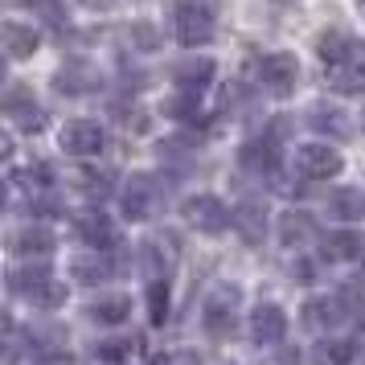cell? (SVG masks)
Masks as SVG:
<instances>
[{
	"instance_id": "obj_1",
	"label": "cell",
	"mask_w": 365,
	"mask_h": 365,
	"mask_svg": "<svg viewBox=\"0 0 365 365\" xmlns=\"http://www.w3.org/2000/svg\"><path fill=\"white\" fill-rule=\"evenodd\" d=\"M222 0H177L173 9V25H177V41L185 50H197L214 41V21Z\"/></svg>"
},
{
	"instance_id": "obj_2",
	"label": "cell",
	"mask_w": 365,
	"mask_h": 365,
	"mask_svg": "<svg viewBox=\"0 0 365 365\" xmlns=\"http://www.w3.org/2000/svg\"><path fill=\"white\" fill-rule=\"evenodd\" d=\"M9 292L37 304V308H62L66 304V283L53 279L50 267H17V271H9Z\"/></svg>"
},
{
	"instance_id": "obj_3",
	"label": "cell",
	"mask_w": 365,
	"mask_h": 365,
	"mask_svg": "<svg viewBox=\"0 0 365 365\" xmlns=\"http://www.w3.org/2000/svg\"><path fill=\"white\" fill-rule=\"evenodd\" d=\"M234 320H238V287L234 283H217L201 304V324L210 336H230Z\"/></svg>"
},
{
	"instance_id": "obj_4",
	"label": "cell",
	"mask_w": 365,
	"mask_h": 365,
	"mask_svg": "<svg viewBox=\"0 0 365 365\" xmlns=\"http://www.w3.org/2000/svg\"><path fill=\"white\" fill-rule=\"evenodd\" d=\"M181 214L197 234H222L234 222V214L226 210V201L214 197V193H193V197H185Z\"/></svg>"
},
{
	"instance_id": "obj_5",
	"label": "cell",
	"mask_w": 365,
	"mask_h": 365,
	"mask_svg": "<svg viewBox=\"0 0 365 365\" xmlns=\"http://www.w3.org/2000/svg\"><path fill=\"white\" fill-rule=\"evenodd\" d=\"M156 205H160V185H156V177L135 173L132 181L123 185V214L132 217V222H148L156 214Z\"/></svg>"
},
{
	"instance_id": "obj_6",
	"label": "cell",
	"mask_w": 365,
	"mask_h": 365,
	"mask_svg": "<svg viewBox=\"0 0 365 365\" xmlns=\"http://www.w3.org/2000/svg\"><path fill=\"white\" fill-rule=\"evenodd\" d=\"M341 168H345V160L329 144H304V148H296V173L308 177V181H329Z\"/></svg>"
},
{
	"instance_id": "obj_7",
	"label": "cell",
	"mask_w": 365,
	"mask_h": 365,
	"mask_svg": "<svg viewBox=\"0 0 365 365\" xmlns=\"http://www.w3.org/2000/svg\"><path fill=\"white\" fill-rule=\"evenodd\" d=\"M4 115L17 123L21 132H41L46 128V111L37 107V99H34V91L29 86H21V83H13L9 91H4Z\"/></svg>"
},
{
	"instance_id": "obj_8",
	"label": "cell",
	"mask_w": 365,
	"mask_h": 365,
	"mask_svg": "<svg viewBox=\"0 0 365 365\" xmlns=\"http://www.w3.org/2000/svg\"><path fill=\"white\" fill-rule=\"evenodd\" d=\"M259 83L271 91V95H292L299 83V62L296 53H267L259 62Z\"/></svg>"
},
{
	"instance_id": "obj_9",
	"label": "cell",
	"mask_w": 365,
	"mask_h": 365,
	"mask_svg": "<svg viewBox=\"0 0 365 365\" xmlns=\"http://www.w3.org/2000/svg\"><path fill=\"white\" fill-rule=\"evenodd\" d=\"M58 144H62L66 156H99L107 140H103V128L95 119H70L58 135Z\"/></svg>"
},
{
	"instance_id": "obj_10",
	"label": "cell",
	"mask_w": 365,
	"mask_h": 365,
	"mask_svg": "<svg viewBox=\"0 0 365 365\" xmlns=\"http://www.w3.org/2000/svg\"><path fill=\"white\" fill-rule=\"evenodd\" d=\"M279 144H283V140H275L271 132L259 135V140L242 144L238 165L247 168V173H255V177H275V173H279Z\"/></svg>"
},
{
	"instance_id": "obj_11",
	"label": "cell",
	"mask_w": 365,
	"mask_h": 365,
	"mask_svg": "<svg viewBox=\"0 0 365 365\" xmlns=\"http://www.w3.org/2000/svg\"><path fill=\"white\" fill-rule=\"evenodd\" d=\"M287 336V316H283L279 304H259L250 312V341L255 345H279Z\"/></svg>"
},
{
	"instance_id": "obj_12",
	"label": "cell",
	"mask_w": 365,
	"mask_h": 365,
	"mask_svg": "<svg viewBox=\"0 0 365 365\" xmlns=\"http://www.w3.org/2000/svg\"><path fill=\"white\" fill-rule=\"evenodd\" d=\"M99 70L91 66V62H66V66L53 74V91L58 95H70V99H78V95H91V91H99Z\"/></svg>"
},
{
	"instance_id": "obj_13",
	"label": "cell",
	"mask_w": 365,
	"mask_h": 365,
	"mask_svg": "<svg viewBox=\"0 0 365 365\" xmlns=\"http://www.w3.org/2000/svg\"><path fill=\"white\" fill-rule=\"evenodd\" d=\"M74 234L83 238L86 247H95V250L115 247V222L103 214V210H86V214L74 217Z\"/></svg>"
},
{
	"instance_id": "obj_14",
	"label": "cell",
	"mask_w": 365,
	"mask_h": 365,
	"mask_svg": "<svg viewBox=\"0 0 365 365\" xmlns=\"http://www.w3.org/2000/svg\"><path fill=\"white\" fill-rule=\"evenodd\" d=\"M0 41H4V53H9V58H17V62L34 58L37 46H41L37 29H34V25H21V21H4V25H0Z\"/></svg>"
},
{
	"instance_id": "obj_15",
	"label": "cell",
	"mask_w": 365,
	"mask_h": 365,
	"mask_svg": "<svg viewBox=\"0 0 365 365\" xmlns=\"http://www.w3.org/2000/svg\"><path fill=\"white\" fill-rule=\"evenodd\" d=\"M53 247H58V238L50 230H41V226H29V230H17L9 238V250L21 255V259H50Z\"/></svg>"
},
{
	"instance_id": "obj_16",
	"label": "cell",
	"mask_w": 365,
	"mask_h": 365,
	"mask_svg": "<svg viewBox=\"0 0 365 365\" xmlns=\"http://www.w3.org/2000/svg\"><path fill=\"white\" fill-rule=\"evenodd\" d=\"M341 316H345V304L341 299H308L304 304V312H299V320H304V329L308 332H329L341 324Z\"/></svg>"
},
{
	"instance_id": "obj_17",
	"label": "cell",
	"mask_w": 365,
	"mask_h": 365,
	"mask_svg": "<svg viewBox=\"0 0 365 365\" xmlns=\"http://www.w3.org/2000/svg\"><path fill=\"white\" fill-rule=\"evenodd\" d=\"M324 83H329V91H336V95H365V66L361 62H336V66L324 70Z\"/></svg>"
},
{
	"instance_id": "obj_18",
	"label": "cell",
	"mask_w": 365,
	"mask_h": 365,
	"mask_svg": "<svg viewBox=\"0 0 365 365\" xmlns=\"http://www.w3.org/2000/svg\"><path fill=\"white\" fill-rule=\"evenodd\" d=\"M324 259L332 263H349V259H361L365 255V234H353V230H336L324 238Z\"/></svg>"
},
{
	"instance_id": "obj_19",
	"label": "cell",
	"mask_w": 365,
	"mask_h": 365,
	"mask_svg": "<svg viewBox=\"0 0 365 365\" xmlns=\"http://www.w3.org/2000/svg\"><path fill=\"white\" fill-rule=\"evenodd\" d=\"M214 62L210 58H193V62H181V66H173V83L181 86V91H201V86L214 83Z\"/></svg>"
},
{
	"instance_id": "obj_20",
	"label": "cell",
	"mask_w": 365,
	"mask_h": 365,
	"mask_svg": "<svg viewBox=\"0 0 365 365\" xmlns=\"http://www.w3.org/2000/svg\"><path fill=\"white\" fill-rule=\"evenodd\" d=\"M316 53L324 58V66H336V62H349V58L357 53V41L345 37L341 29H324L320 41H316Z\"/></svg>"
},
{
	"instance_id": "obj_21",
	"label": "cell",
	"mask_w": 365,
	"mask_h": 365,
	"mask_svg": "<svg viewBox=\"0 0 365 365\" xmlns=\"http://www.w3.org/2000/svg\"><path fill=\"white\" fill-rule=\"evenodd\" d=\"M329 214L345 217V222H361L365 217V193L361 189H332L329 193Z\"/></svg>"
},
{
	"instance_id": "obj_22",
	"label": "cell",
	"mask_w": 365,
	"mask_h": 365,
	"mask_svg": "<svg viewBox=\"0 0 365 365\" xmlns=\"http://www.w3.org/2000/svg\"><path fill=\"white\" fill-rule=\"evenodd\" d=\"M234 226L242 230V238L247 242H259L267 230V210L259 205V201H242L238 210H234Z\"/></svg>"
},
{
	"instance_id": "obj_23",
	"label": "cell",
	"mask_w": 365,
	"mask_h": 365,
	"mask_svg": "<svg viewBox=\"0 0 365 365\" xmlns=\"http://www.w3.org/2000/svg\"><path fill=\"white\" fill-rule=\"evenodd\" d=\"M316 234V222L308 214H296V210H287L279 217V242L283 247H299V242H308Z\"/></svg>"
},
{
	"instance_id": "obj_24",
	"label": "cell",
	"mask_w": 365,
	"mask_h": 365,
	"mask_svg": "<svg viewBox=\"0 0 365 365\" xmlns=\"http://www.w3.org/2000/svg\"><path fill=\"white\" fill-rule=\"evenodd\" d=\"M74 279L86 283V287H95V283H107L115 271H111V263L103 259V255H83V259H74Z\"/></svg>"
},
{
	"instance_id": "obj_25",
	"label": "cell",
	"mask_w": 365,
	"mask_h": 365,
	"mask_svg": "<svg viewBox=\"0 0 365 365\" xmlns=\"http://www.w3.org/2000/svg\"><path fill=\"white\" fill-rule=\"evenodd\" d=\"M91 316H95L99 324H123V320L132 316V299H128V296L95 299V304H91Z\"/></svg>"
},
{
	"instance_id": "obj_26",
	"label": "cell",
	"mask_w": 365,
	"mask_h": 365,
	"mask_svg": "<svg viewBox=\"0 0 365 365\" xmlns=\"http://www.w3.org/2000/svg\"><path fill=\"white\" fill-rule=\"evenodd\" d=\"M353 361V341H316L312 345V365H349Z\"/></svg>"
},
{
	"instance_id": "obj_27",
	"label": "cell",
	"mask_w": 365,
	"mask_h": 365,
	"mask_svg": "<svg viewBox=\"0 0 365 365\" xmlns=\"http://www.w3.org/2000/svg\"><path fill=\"white\" fill-rule=\"evenodd\" d=\"M308 123H312L316 132H332V135H341V140L349 135V119L336 107H316L312 115H308Z\"/></svg>"
},
{
	"instance_id": "obj_28",
	"label": "cell",
	"mask_w": 365,
	"mask_h": 365,
	"mask_svg": "<svg viewBox=\"0 0 365 365\" xmlns=\"http://www.w3.org/2000/svg\"><path fill=\"white\" fill-rule=\"evenodd\" d=\"M165 316H168V283L152 279L148 283V320L152 324H165Z\"/></svg>"
},
{
	"instance_id": "obj_29",
	"label": "cell",
	"mask_w": 365,
	"mask_h": 365,
	"mask_svg": "<svg viewBox=\"0 0 365 365\" xmlns=\"http://www.w3.org/2000/svg\"><path fill=\"white\" fill-rule=\"evenodd\" d=\"M25 4H29V9H34L37 17L41 21H50L53 29H62V25H66V4H62V0H25Z\"/></svg>"
},
{
	"instance_id": "obj_30",
	"label": "cell",
	"mask_w": 365,
	"mask_h": 365,
	"mask_svg": "<svg viewBox=\"0 0 365 365\" xmlns=\"http://www.w3.org/2000/svg\"><path fill=\"white\" fill-rule=\"evenodd\" d=\"M128 41H132L135 50H160V37H156V25H148V21H135L132 29H128Z\"/></svg>"
},
{
	"instance_id": "obj_31",
	"label": "cell",
	"mask_w": 365,
	"mask_h": 365,
	"mask_svg": "<svg viewBox=\"0 0 365 365\" xmlns=\"http://www.w3.org/2000/svg\"><path fill=\"white\" fill-rule=\"evenodd\" d=\"M165 115H173V119L197 115V91H185V95H177L173 103H165Z\"/></svg>"
},
{
	"instance_id": "obj_32",
	"label": "cell",
	"mask_w": 365,
	"mask_h": 365,
	"mask_svg": "<svg viewBox=\"0 0 365 365\" xmlns=\"http://www.w3.org/2000/svg\"><path fill=\"white\" fill-rule=\"evenodd\" d=\"M13 181L34 189V185H50L53 173H50V165H46V160H37V165H29V173H13Z\"/></svg>"
},
{
	"instance_id": "obj_33",
	"label": "cell",
	"mask_w": 365,
	"mask_h": 365,
	"mask_svg": "<svg viewBox=\"0 0 365 365\" xmlns=\"http://www.w3.org/2000/svg\"><path fill=\"white\" fill-rule=\"evenodd\" d=\"M357 13H361V21H365V0H357Z\"/></svg>"
}]
</instances>
